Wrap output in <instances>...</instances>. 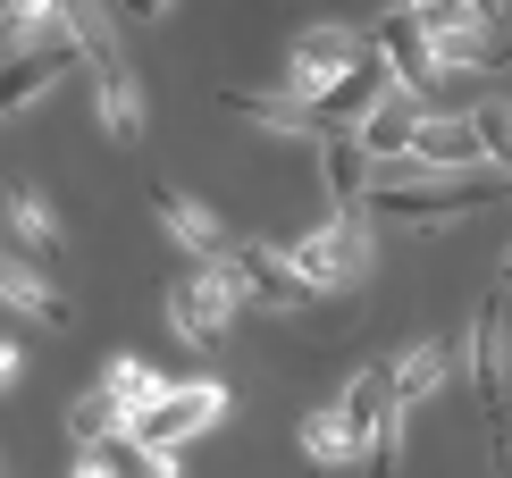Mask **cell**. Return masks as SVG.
I'll return each instance as SVG.
<instances>
[{
	"label": "cell",
	"instance_id": "cell-1",
	"mask_svg": "<svg viewBox=\"0 0 512 478\" xmlns=\"http://www.w3.org/2000/svg\"><path fill=\"white\" fill-rule=\"evenodd\" d=\"M68 9H76L84 68H93V110H101V126H110L118 143H143V93H135V76H126V59H118V34H110V17H101V0H68Z\"/></svg>",
	"mask_w": 512,
	"mask_h": 478
},
{
	"label": "cell",
	"instance_id": "cell-2",
	"mask_svg": "<svg viewBox=\"0 0 512 478\" xmlns=\"http://www.w3.org/2000/svg\"><path fill=\"white\" fill-rule=\"evenodd\" d=\"M294 269L311 277L319 294H361L370 286V227H361V210H336L328 227H311L303 244H286Z\"/></svg>",
	"mask_w": 512,
	"mask_h": 478
},
{
	"label": "cell",
	"instance_id": "cell-3",
	"mask_svg": "<svg viewBox=\"0 0 512 478\" xmlns=\"http://www.w3.org/2000/svg\"><path fill=\"white\" fill-rule=\"evenodd\" d=\"M361 51H378V42L353 34V26H303V34H294V51H286V68H277V93L319 101L328 84H345L361 68Z\"/></svg>",
	"mask_w": 512,
	"mask_h": 478
},
{
	"label": "cell",
	"instance_id": "cell-4",
	"mask_svg": "<svg viewBox=\"0 0 512 478\" xmlns=\"http://www.w3.org/2000/svg\"><path fill=\"white\" fill-rule=\"evenodd\" d=\"M345 420L361 437V478H395V453H403V395H395V369H361L353 395H345Z\"/></svg>",
	"mask_w": 512,
	"mask_h": 478
},
{
	"label": "cell",
	"instance_id": "cell-5",
	"mask_svg": "<svg viewBox=\"0 0 512 478\" xmlns=\"http://www.w3.org/2000/svg\"><path fill=\"white\" fill-rule=\"evenodd\" d=\"M437 42V59L454 76H471V68H512V34H504V9H429L420 17Z\"/></svg>",
	"mask_w": 512,
	"mask_h": 478
},
{
	"label": "cell",
	"instance_id": "cell-6",
	"mask_svg": "<svg viewBox=\"0 0 512 478\" xmlns=\"http://www.w3.org/2000/svg\"><path fill=\"white\" fill-rule=\"evenodd\" d=\"M236 269H202V277H185L177 294H168V319H177V344L185 353H210V344L227 336V319H236Z\"/></svg>",
	"mask_w": 512,
	"mask_h": 478
},
{
	"label": "cell",
	"instance_id": "cell-7",
	"mask_svg": "<svg viewBox=\"0 0 512 478\" xmlns=\"http://www.w3.org/2000/svg\"><path fill=\"white\" fill-rule=\"evenodd\" d=\"M471 369H479V403H487V420H496V445H504V437H512V336H504V302H479Z\"/></svg>",
	"mask_w": 512,
	"mask_h": 478
},
{
	"label": "cell",
	"instance_id": "cell-8",
	"mask_svg": "<svg viewBox=\"0 0 512 478\" xmlns=\"http://www.w3.org/2000/svg\"><path fill=\"white\" fill-rule=\"evenodd\" d=\"M412 160L420 168H445V177H479L487 168V135H479V110H429L412 135Z\"/></svg>",
	"mask_w": 512,
	"mask_h": 478
},
{
	"label": "cell",
	"instance_id": "cell-9",
	"mask_svg": "<svg viewBox=\"0 0 512 478\" xmlns=\"http://www.w3.org/2000/svg\"><path fill=\"white\" fill-rule=\"evenodd\" d=\"M219 420H227V386H219V378H194V386H168V403H160V411H143L135 437L177 453L185 437H202V428H219Z\"/></svg>",
	"mask_w": 512,
	"mask_h": 478
},
{
	"label": "cell",
	"instance_id": "cell-10",
	"mask_svg": "<svg viewBox=\"0 0 512 478\" xmlns=\"http://www.w3.org/2000/svg\"><path fill=\"white\" fill-rule=\"evenodd\" d=\"M152 210H160V227L177 235L185 252L202 260V269H227V252H236V235H227V219L210 202H194L185 185H152Z\"/></svg>",
	"mask_w": 512,
	"mask_h": 478
},
{
	"label": "cell",
	"instance_id": "cell-11",
	"mask_svg": "<svg viewBox=\"0 0 512 478\" xmlns=\"http://www.w3.org/2000/svg\"><path fill=\"white\" fill-rule=\"evenodd\" d=\"M227 269H236V286L252 302H269V311H303V302L319 294L303 269H294V252H277V244H236L227 252Z\"/></svg>",
	"mask_w": 512,
	"mask_h": 478
},
{
	"label": "cell",
	"instance_id": "cell-12",
	"mask_svg": "<svg viewBox=\"0 0 512 478\" xmlns=\"http://www.w3.org/2000/svg\"><path fill=\"white\" fill-rule=\"evenodd\" d=\"M370 42H378V68H387L395 84H412V93H420V84H429V76H445L437 42H429V26H420L412 9H387V17H378V26H370Z\"/></svg>",
	"mask_w": 512,
	"mask_h": 478
},
{
	"label": "cell",
	"instance_id": "cell-13",
	"mask_svg": "<svg viewBox=\"0 0 512 478\" xmlns=\"http://www.w3.org/2000/svg\"><path fill=\"white\" fill-rule=\"evenodd\" d=\"M319 185H328L336 210H370V185H378V160L353 126H328L319 135Z\"/></svg>",
	"mask_w": 512,
	"mask_h": 478
},
{
	"label": "cell",
	"instance_id": "cell-14",
	"mask_svg": "<svg viewBox=\"0 0 512 478\" xmlns=\"http://www.w3.org/2000/svg\"><path fill=\"white\" fill-rule=\"evenodd\" d=\"M0 294H9V311L26 319V328H76V302L51 286L42 260H9V269H0Z\"/></svg>",
	"mask_w": 512,
	"mask_h": 478
},
{
	"label": "cell",
	"instance_id": "cell-15",
	"mask_svg": "<svg viewBox=\"0 0 512 478\" xmlns=\"http://www.w3.org/2000/svg\"><path fill=\"white\" fill-rule=\"evenodd\" d=\"M420 118H429V101H420L412 84H395V93L378 101L370 118H361V143H370V160H378V168L412 160V135H420Z\"/></svg>",
	"mask_w": 512,
	"mask_h": 478
},
{
	"label": "cell",
	"instance_id": "cell-16",
	"mask_svg": "<svg viewBox=\"0 0 512 478\" xmlns=\"http://www.w3.org/2000/svg\"><path fill=\"white\" fill-rule=\"evenodd\" d=\"M219 110L244 118V126H261V135H311V143L328 135V126H319V110H311V101H294V93H244V84H227Z\"/></svg>",
	"mask_w": 512,
	"mask_h": 478
},
{
	"label": "cell",
	"instance_id": "cell-17",
	"mask_svg": "<svg viewBox=\"0 0 512 478\" xmlns=\"http://www.w3.org/2000/svg\"><path fill=\"white\" fill-rule=\"evenodd\" d=\"M9 244H17V260H42V269H59V252H68V235H59L51 202L34 185H9Z\"/></svg>",
	"mask_w": 512,
	"mask_h": 478
},
{
	"label": "cell",
	"instance_id": "cell-18",
	"mask_svg": "<svg viewBox=\"0 0 512 478\" xmlns=\"http://www.w3.org/2000/svg\"><path fill=\"white\" fill-rule=\"evenodd\" d=\"M9 51H76L68 0H9Z\"/></svg>",
	"mask_w": 512,
	"mask_h": 478
},
{
	"label": "cell",
	"instance_id": "cell-19",
	"mask_svg": "<svg viewBox=\"0 0 512 478\" xmlns=\"http://www.w3.org/2000/svg\"><path fill=\"white\" fill-rule=\"evenodd\" d=\"M387 93H395V76L361 59V68H353L345 84H328V93H319L311 110H319V126H353V135H361V118H370V110H378V101H387Z\"/></svg>",
	"mask_w": 512,
	"mask_h": 478
},
{
	"label": "cell",
	"instance_id": "cell-20",
	"mask_svg": "<svg viewBox=\"0 0 512 478\" xmlns=\"http://www.w3.org/2000/svg\"><path fill=\"white\" fill-rule=\"evenodd\" d=\"M76 51H84V42H76ZM76 51H17V59H9V84H0V110H9V118H26L34 101L59 84V68H68Z\"/></svg>",
	"mask_w": 512,
	"mask_h": 478
},
{
	"label": "cell",
	"instance_id": "cell-21",
	"mask_svg": "<svg viewBox=\"0 0 512 478\" xmlns=\"http://www.w3.org/2000/svg\"><path fill=\"white\" fill-rule=\"evenodd\" d=\"M303 453H311L319 470H361V437H353L345 403H336V411H311V420H303Z\"/></svg>",
	"mask_w": 512,
	"mask_h": 478
},
{
	"label": "cell",
	"instance_id": "cell-22",
	"mask_svg": "<svg viewBox=\"0 0 512 478\" xmlns=\"http://www.w3.org/2000/svg\"><path fill=\"white\" fill-rule=\"evenodd\" d=\"M68 437L76 445H110V437H135V420H126V403L110 395V386H93V395L68 403Z\"/></svg>",
	"mask_w": 512,
	"mask_h": 478
},
{
	"label": "cell",
	"instance_id": "cell-23",
	"mask_svg": "<svg viewBox=\"0 0 512 478\" xmlns=\"http://www.w3.org/2000/svg\"><path fill=\"white\" fill-rule=\"evenodd\" d=\"M101 386H110V395L126 403V420H135V428H143V411H160V403H168V378H160L152 361H135V353L110 361V378H101Z\"/></svg>",
	"mask_w": 512,
	"mask_h": 478
},
{
	"label": "cell",
	"instance_id": "cell-24",
	"mask_svg": "<svg viewBox=\"0 0 512 478\" xmlns=\"http://www.w3.org/2000/svg\"><path fill=\"white\" fill-rule=\"evenodd\" d=\"M437 378H445V353H437V344H412V353L395 361V395H403V411L429 403V395H437Z\"/></svg>",
	"mask_w": 512,
	"mask_h": 478
},
{
	"label": "cell",
	"instance_id": "cell-25",
	"mask_svg": "<svg viewBox=\"0 0 512 478\" xmlns=\"http://www.w3.org/2000/svg\"><path fill=\"white\" fill-rule=\"evenodd\" d=\"M479 135H487V160L512 168V110H504V101H487V110H479Z\"/></svg>",
	"mask_w": 512,
	"mask_h": 478
},
{
	"label": "cell",
	"instance_id": "cell-26",
	"mask_svg": "<svg viewBox=\"0 0 512 478\" xmlns=\"http://www.w3.org/2000/svg\"><path fill=\"white\" fill-rule=\"evenodd\" d=\"M110 9L126 17V26H152V17H168V0H110Z\"/></svg>",
	"mask_w": 512,
	"mask_h": 478
},
{
	"label": "cell",
	"instance_id": "cell-27",
	"mask_svg": "<svg viewBox=\"0 0 512 478\" xmlns=\"http://www.w3.org/2000/svg\"><path fill=\"white\" fill-rule=\"evenodd\" d=\"M412 17H429V9H504V0H403Z\"/></svg>",
	"mask_w": 512,
	"mask_h": 478
},
{
	"label": "cell",
	"instance_id": "cell-28",
	"mask_svg": "<svg viewBox=\"0 0 512 478\" xmlns=\"http://www.w3.org/2000/svg\"><path fill=\"white\" fill-rule=\"evenodd\" d=\"M68 478H118V470H110V462H101V453H93V445H84V453H76V470H68Z\"/></svg>",
	"mask_w": 512,
	"mask_h": 478
},
{
	"label": "cell",
	"instance_id": "cell-29",
	"mask_svg": "<svg viewBox=\"0 0 512 478\" xmlns=\"http://www.w3.org/2000/svg\"><path fill=\"white\" fill-rule=\"evenodd\" d=\"M496 462H504V478H512V437H504V445H496Z\"/></svg>",
	"mask_w": 512,
	"mask_h": 478
},
{
	"label": "cell",
	"instance_id": "cell-30",
	"mask_svg": "<svg viewBox=\"0 0 512 478\" xmlns=\"http://www.w3.org/2000/svg\"><path fill=\"white\" fill-rule=\"evenodd\" d=\"M504 294H512V260H504Z\"/></svg>",
	"mask_w": 512,
	"mask_h": 478
}]
</instances>
